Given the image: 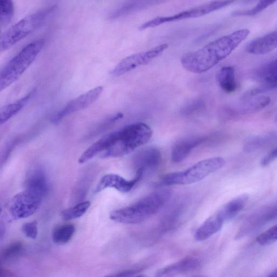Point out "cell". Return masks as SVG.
<instances>
[{
  "instance_id": "36",
  "label": "cell",
  "mask_w": 277,
  "mask_h": 277,
  "mask_svg": "<svg viewBox=\"0 0 277 277\" xmlns=\"http://www.w3.org/2000/svg\"><path fill=\"white\" fill-rule=\"evenodd\" d=\"M138 273L137 270H126L124 271L123 272L118 273L117 275L114 276L116 277H131L134 276L135 274H137Z\"/></svg>"
},
{
  "instance_id": "39",
  "label": "cell",
  "mask_w": 277,
  "mask_h": 277,
  "mask_svg": "<svg viewBox=\"0 0 277 277\" xmlns=\"http://www.w3.org/2000/svg\"><path fill=\"white\" fill-rule=\"evenodd\" d=\"M1 211H2V210H1V208H0V214H1Z\"/></svg>"
},
{
  "instance_id": "9",
  "label": "cell",
  "mask_w": 277,
  "mask_h": 277,
  "mask_svg": "<svg viewBox=\"0 0 277 277\" xmlns=\"http://www.w3.org/2000/svg\"><path fill=\"white\" fill-rule=\"evenodd\" d=\"M168 47V44H162L146 52L127 56L112 71V75L117 77L120 76L139 66L148 64L153 60L160 56Z\"/></svg>"
},
{
  "instance_id": "19",
  "label": "cell",
  "mask_w": 277,
  "mask_h": 277,
  "mask_svg": "<svg viewBox=\"0 0 277 277\" xmlns=\"http://www.w3.org/2000/svg\"><path fill=\"white\" fill-rule=\"evenodd\" d=\"M205 137H194L178 141L174 146L171 152V160L173 163L183 161L190 155L192 150L206 140Z\"/></svg>"
},
{
  "instance_id": "12",
  "label": "cell",
  "mask_w": 277,
  "mask_h": 277,
  "mask_svg": "<svg viewBox=\"0 0 277 277\" xmlns=\"http://www.w3.org/2000/svg\"><path fill=\"white\" fill-rule=\"evenodd\" d=\"M276 205L262 208L246 220L245 225H243L239 233L237 235L236 239H240L248 234L252 233V232L261 228L262 226L269 222L270 220L276 218Z\"/></svg>"
},
{
  "instance_id": "29",
  "label": "cell",
  "mask_w": 277,
  "mask_h": 277,
  "mask_svg": "<svg viewBox=\"0 0 277 277\" xmlns=\"http://www.w3.org/2000/svg\"><path fill=\"white\" fill-rule=\"evenodd\" d=\"M14 14V5L12 0H0V24H9Z\"/></svg>"
},
{
  "instance_id": "3",
  "label": "cell",
  "mask_w": 277,
  "mask_h": 277,
  "mask_svg": "<svg viewBox=\"0 0 277 277\" xmlns=\"http://www.w3.org/2000/svg\"><path fill=\"white\" fill-rule=\"evenodd\" d=\"M115 144L104 152L101 157L116 158L130 154L141 145L148 143L152 137L153 131L144 123H135L118 131Z\"/></svg>"
},
{
  "instance_id": "17",
  "label": "cell",
  "mask_w": 277,
  "mask_h": 277,
  "mask_svg": "<svg viewBox=\"0 0 277 277\" xmlns=\"http://www.w3.org/2000/svg\"><path fill=\"white\" fill-rule=\"evenodd\" d=\"M225 223L224 219L217 211L207 218L197 230L195 239L197 241H201L210 238L222 229Z\"/></svg>"
},
{
  "instance_id": "35",
  "label": "cell",
  "mask_w": 277,
  "mask_h": 277,
  "mask_svg": "<svg viewBox=\"0 0 277 277\" xmlns=\"http://www.w3.org/2000/svg\"><path fill=\"white\" fill-rule=\"evenodd\" d=\"M277 156V149H275L272 151H271L269 154L265 156L262 159L261 162V165L263 167H267L270 163H272L276 159Z\"/></svg>"
},
{
  "instance_id": "11",
  "label": "cell",
  "mask_w": 277,
  "mask_h": 277,
  "mask_svg": "<svg viewBox=\"0 0 277 277\" xmlns=\"http://www.w3.org/2000/svg\"><path fill=\"white\" fill-rule=\"evenodd\" d=\"M143 175L142 171H137L136 176L133 179L128 180L118 174H106L99 181L95 192L98 193L106 189L113 188L122 193H128L142 178Z\"/></svg>"
},
{
  "instance_id": "38",
  "label": "cell",
  "mask_w": 277,
  "mask_h": 277,
  "mask_svg": "<svg viewBox=\"0 0 277 277\" xmlns=\"http://www.w3.org/2000/svg\"><path fill=\"white\" fill-rule=\"evenodd\" d=\"M269 277H277V270L276 269L273 271V272L271 273L269 275H268Z\"/></svg>"
},
{
  "instance_id": "40",
  "label": "cell",
  "mask_w": 277,
  "mask_h": 277,
  "mask_svg": "<svg viewBox=\"0 0 277 277\" xmlns=\"http://www.w3.org/2000/svg\"><path fill=\"white\" fill-rule=\"evenodd\" d=\"M0 32H1V30H0Z\"/></svg>"
},
{
  "instance_id": "30",
  "label": "cell",
  "mask_w": 277,
  "mask_h": 277,
  "mask_svg": "<svg viewBox=\"0 0 277 277\" xmlns=\"http://www.w3.org/2000/svg\"><path fill=\"white\" fill-rule=\"evenodd\" d=\"M277 239V226L276 225L261 235H259L256 238L258 244L263 246L272 245Z\"/></svg>"
},
{
  "instance_id": "33",
  "label": "cell",
  "mask_w": 277,
  "mask_h": 277,
  "mask_svg": "<svg viewBox=\"0 0 277 277\" xmlns=\"http://www.w3.org/2000/svg\"><path fill=\"white\" fill-rule=\"evenodd\" d=\"M22 231L28 238L36 239L38 234V223L36 221L24 224Z\"/></svg>"
},
{
  "instance_id": "8",
  "label": "cell",
  "mask_w": 277,
  "mask_h": 277,
  "mask_svg": "<svg viewBox=\"0 0 277 277\" xmlns=\"http://www.w3.org/2000/svg\"><path fill=\"white\" fill-rule=\"evenodd\" d=\"M43 197L27 190L16 195L10 206L11 216L15 220L25 219L32 216L41 205Z\"/></svg>"
},
{
  "instance_id": "24",
  "label": "cell",
  "mask_w": 277,
  "mask_h": 277,
  "mask_svg": "<svg viewBox=\"0 0 277 277\" xmlns=\"http://www.w3.org/2000/svg\"><path fill=\"white\" fill-rule=\"evenodd\" d=\"M36 90H33L26 97L21 98L12 104L3 106L0 108V125L7 122L23 109L27 102L35 93Z\"/></svg>"
},
{
  "instance_id": "1",
  "label": "cell",
  "mask_w": 277,
  "mask_h": 277,
  "mask_svg": "<svg viewBox=\"0 0 277 277\" xmlns=\"http://www.w3.org/2000/svg\"><path fill=\"white\" fill-rule=\"evenodd\" d=\"M242 29L208 43L201 48L184 55L181 64L186 70L201 74L210 70L229 56L249 35Z\"/></svg>"
},
{
  "instance_id": "21",
  "label": "cell",
  "mask_w": 277,
  "mask_h": 277,
  "mask_svg": "<svg viewBox=\"0 0 277 277\" xmlns=\"http://www.w3.org/2000/svg\"><path fill=\"white\" fill-rule=\"evenodd\" d=\"M249 199V196L243 194L235 198L218 210L225 223L234 218L246 206Z\"/></svg>"
},
{
  "instance_id": "4",
  "label": "cell",
  "mask_w": 277,
  "mask_h": 277,
  "mask_svg": "<svg viewBox=\"0 0 277 277\" xmlns=\"http://www.w3.org/2000/svg\"><path fill=\"white\" fill-rule=\"evenodd\" d=\"M42 39L27 45L0 70V92L13 84L35 61L44 46Z\"/></svg>"
},
{
  "instance_id": "18",
  "label": "cell",
  "mask_w": 277,
  "mask_h": 277,
  "mask_svg": "<svg viewBox=\"0 0 277 277\" xmlns=\"http://www.w3.org/2000/svg\"><path fill=\"white\" fill-rule=\"evenodd\" d=\"M118 136L117 132H113L105 135L99 140L90 146L83 153L79 159V163H84L92 159L100 153L105 152L114 145L116 142Z\"/></svg>"
},
{
  "instance_id": "20",
  "label": "cell",
  "mask_w": 277,
  "mask_h": 277,
  "mask_svg": "<svg viewBox=\"0 0 277 277\" xmlns=\"http://www.w3.org/2000/svg\"><path fill=\"white\" fill-rule=\"evenodd\" d=\"M253 77L256 80L268 86L271 90L277 86V59L260 67L254 72Z\"/></svg>"
},
{
  "instance_id": "22",
  "label": "cell",
  "mask_w": 277,
  "mask_h": 277,
  "mask_svg": "<svg viewBox=\"0 0 277 277\" xmlns=\"http://www.w3.org/2000/svg\"><path fill=\"white\" fill-rule=\"evenodd\" d=\"M26 188L43 197L47 194L48 185L47 179L43 171L36 169L32 171L26 179Z\"/></svg>"
},
{
  "instance_id": "32",
  "label": "cell",
  "mask_w": 277,
  "mask_h": 277,
  "mask_svg": "<svg viewBox=\"0 0 277 277\" xmlns=\"http://www.w3.org/2000/svg\"><path fill=\"white\" fill-rule=\"evenodd\" d=\"M204 107L205 103L202 100L200 99L192 100L184 106L181 110V114L185 116H191L201 110Z\"/></svg>"
},
{
  "instance_id": "7",
  "label": "cell",
  "mask_w": 277,
  "mask_h": 277,
  "mask_svg": "<svg viewBox=\"0 0 277 277\" xmlns=\"http://www.w3.org/2000/svg\"><path fill=\"white\" fill-rule=\"evenodd\" d=\"M236 1V0H216V1L202 4L199 5V6L183 11V12L176 15L157 17V18L141 25L139 27V30H145L172 21L199 18V17L204 16L215 12V11L229 6V5Z\"/></svg>"
},
{
  "instance_id": "25",
  "label": "cell",
  "mask_w": 277,
  "mask_h": 277,
  "mask_svg": "<svg viewBox=\"0 0 277 277\" xmlns=\"http://www.w3.org/2000/svg\"><path fill=\"white\" fill-rule=\"evenodd\" d=\"M159 1L160 0H129L113 12L111 16V18H118L119 17L136 12Z\"/></svg>"
},
{
  "instance_id": "16",
  "label": "cell",
  "mask_w": 277,
  "mask_h": 277,
  "mask_svg": "<svg viewBox=\"0 0 277 277\" xmlns=\"http://www.w3.org/2000/svg\"><path fill=\"white\" fill-rule=\"evenodd\" d=\"M271 103V99L266 96H260L257 98L242 99L240 106L232 107L228 112L231 116L246 115L261 111Z\"/></svg>"
},
{
  "instance_id": "26",
  "label": "cell",
  "mask_w": 277,
  "mask_h": 277,
  "mask_svg": "<svg viewBox=\"0 0 277 277\" xmlns=\"http://www.w3.org/2000/svg\"><path fill=\"white\" fill-rule=\"evenodd\" d=\"M276 141V135L274 133L259 135L246 141L244 150L247 153L253 152L267 148Z\"/></svg>"
},
{
  "instance_id": "31",
  "label": "cell",
  "mask_w": 277,
  "mask_h": 277,
  "mask_svg": "<svg viewBox=\"0 0 277 277\" xmlns=\"http://www.w3.org/2000/svg\"><path fill=\"white\" fill-rule=\"evenodd\" d=\"M277 0H261L256 6L249 10H240L233 14L234 16H253L261 13L271 5L276 2Z\"/></svg>"
},
{
  "instance_id": "2",
  "label": "cell",
  "mask_w": 277,
  "mask_h": 277,
  "mask_svg": "<svg viewBox=\"0 0 277 277\" xmlns=\"http://www.w3.org/2000/svg\"><path fill=\"white\" fill-rule=\"evenodd\" d=\"M171 196L170 189L156 191L131 205L111 212L110 219L125 224L142 223L159 212Z\"/></svg>"
},
{
  "instance_id": "34",
  "label": "cell",
  "mask_w": 277,
  "mask_h": 277,
  "mask_svg": "<svg viewBox=\"0 0 277 277\" xmlns=\"http://www.w3.org/2000/svg\"><path fill=\"white\" fill-rule=\"evenodd\" d=\"M22 248V244L20 242H16L10 245L3 253L5 258H8L15 255L21 251Z\"/></svg>"
},
{
  "instance_id": "27",
  "label": "cell",
  "mask_w": 277,
  "mask_h": 277,
  "mask_svg": "<svg viewBox=\"0 0 277 277\" xmlns=\"http://www.w3.org/2000/svg\"><path fill=\"white\" fill-rule=\"evenodd\" d=\"M76 231L74 225L66 224L56 228L53 232L52 239L56 244L64 245L69 242Z\"/></svg>"
},
{
  "instance_id": "15",
  "label": "cell",
  "mask_w": 277,
  "mask_h": 277,
  "mask_svg": "<svg viewBox=\"0 0 277 277\" xmlns=\"http://www.w3.org/2000/svg\"><path fill=\"white\" fill-rule=\"evenodd\" d=\"M277 47V32H271L253 40L247 45L246 50L254 55H265L273 52Z\"/></svg>"
},
{
  "instance_id": "37",
  "label": "cell",
  "mask_w": 277,
  "mask_h": 277,
  "mask_svg": "<svg viewBox=\"0 0 277 277\" xmlns=\"http://www.w3.org/2000/svg\"><path fill=\"white\" fill-rule=\"evenodd\" d=\"M5 228L4 225L0 223V239H1L5 234Z\"/></svg>"
},
{
  "instance_id": "13",
  "label": "cell",
  "mask_w": 277,
  "mask_h": 277,
  "mask_svg": "<svg viewBox=\"0 0 277 277\" xmlns=\"http://www.w3.org/2000/svg\"><path fill=\"white\" fill-rule=\"evenodd\" d=\"M201 262L195 257H186L157 271V277H172L195 272L201 267Z\"/></svg>"
},
{
  "instance_id": "23",
  "label": "cell",
  "mask_w": 277,
  "mask_h": 277,
  "mask_svg": "<svg viewBox=\"0 0 277 277\" xmlns=\"http://www.w3.org/2000/svg\"><path fill=\"white\" fill-rule=\"evenodd\" d=\"M216 81L225 92H234L237 88L235 68L233 66L223 67L216 74Z\"/></svg>"
},
{
  "instance_id": "5",
  "label": "cell",
  "mask_w": 277,
  "mask_h": 277,
  "mask_svg": "<svg viewBox=\"0 0 277 277\" xmlns=\"http://www.w3.org/2000/svg\"><path fill=\"white\" fill-rule=\"evenodd\" d=\"M57 8L56 5L44 8L22 19L0 36V53L12 48L40 27Z\"/></svg>"
},
{
  "instance_id": "6",
  "label": "cell",
  "mask_w": 277,
  "mask_h": 277,
  "mask_svg": "<svg viewBox=\"0 0 277 277\" xmlns=\"http://www.w3.org/2000/svg\"><path fill=\"white\" fill-rule=\"evenodd\" d=\"M222 157L208 158L197 162L193 166L164 176L159 184L161 186L187 185L200 182L209 175L217 171L225 165Z\"/></svg>"
},
{
  "instance_id": "28",
  "label": "cell",
  "mask_w": 277,
  "mask_h": 277,
  "mask_svg": "<svg viewBox=\"0 0 277 277\" xmlns=\"http://www.w3.org/2000/svg\"><path fill=\"white\" fill-rule=\"evenodd\" d=\"M91 203L89 201H83L78 204L62 211L61 217L66 221L80 218L88 211Z\"/></svg>"
},
{
  "instance_id": "10",
  "label": "cell",
  "mask_w": 277,
  "mask_h": 277,
  "mask_svg": "<svg viewBox=\"0 0 277 277\" xmlns=\"http://www.w3.org/2000/svg\"><path fill=\"white\" fill-rule=\"evenodd\" d=\"M103 90V87H97L72 100L64 108L56 113L52 118V122L54 124H58L66 116L86 109L99 98Z\"/></svg>"
},
{
  "instance_id": "14",
  "label": "cell",
  "mask_w": 277,
  "mask_h": 277,
  "mask_svg": "<svg viewBox=\"0 0 277 277\" xmlns=\"http://www.w3.org/2000/svg\"><path fill=\"white\" fill-rule=\"evenodd\" d=\"M134 164L137 171H154L159 166L161 160L160 151L156 148L147 149L140 151L134 158Z\"/></svg>"
}]
</instances>
